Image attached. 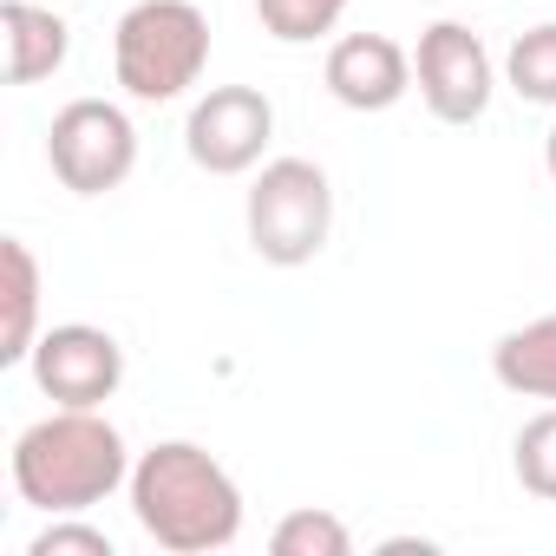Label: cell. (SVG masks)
Wrapping results in <instances>:
<instances>
[{"mask_svg":"<svg viewBox=\"0 0 556 556\" xmlns=\"http://www.w3.org/2000/svg\"><path fill=\"white\" fill-rule=\"evenodd\" d=\"M131 517L170 556H210L242 536V491L197 439H157L131 465Z\"/></svg>","mask_w":556,"mask_h":556,"instance_id":"obj_1","label":"cell"},{"mask_svg":"<svg viewBox=\"0 0 556 556\" xmlns=\"http://www.w3.org/2000/svg\"><path fill=\"white\" fill-rule=\"evenodd\" d=\"M131 465L138 458L125 452V432L99 406H60L14 439V491L47 517L105 504L118 484H131Z\"/></svg>","mask_w":556,"mask_h":556,"instance_id":"obj_2","label":"cell"},{"mask_svg":"<svg viewBox=\"0 0 556 556\" xmlns=\"http://www.w3.org/2000/svg\"><path fill=\"white\" fill-rule=\"evenodd\" d=\"M210 66V14L197 0H138L112 27V73L138 105L184 99Z\"/></svg>","mask_w":556,"mask_h":556,"instance_id":"obj_3","label":"cell"},{"mask_svg":"<svg viewBox=\"0 0 556 556\" xmlns=\"http://www.w3.org/2000/svg\"><path fill=\"white\" fill-rule=\"evenodd\" d=\"M249 249L268 268H302L328 249L334 229V184L315 157H268L262 177L249 184Z\"/></svg>","mask_w":556,"mask_h":556,"instance_id":"obj_4","label":"cell"},{"mask_svg":"<svg viewBox=\"0 0 556 556\" xmlns=\"http://www.w3.org/2000/svg\"><path fill=\"white\" fill-rule=\"evenodd\" d=\"M47 164L73 197H105L138 164V125L112 99H73L47 125Z\"/></svg>","mask_w":556,"mask_h":556,"instance_id":"obj_5","label":"cell"},{"mask_svg":"<svg viewBox=\"0 0 556 556\" xmlns=\"http://www.w3.org/2000/svg\"><path fill=\"white\" fill-rule=\"evenodd\" d=\"M413 79H419V99H426V112L439 125H478L491 112V92H497L484 40L471 27H458V21H432L419 34Z\"/></svg>","mask_w":556,"mask_h":556,"instance_id":"obj_6","label":"cell"},{"mask_svg":"<svg viewBox=\"0 0 556 556\" xmlns=\"http://www.w3.org/2000/svg\"><path fill=\"white\" fill-rule=\"evenodd\" d=\"M275 138V105L268 92L255 86H210L197 105H190V125H184V151L197 170L210 177H242L262 164Z\"/></svg>","mask_w":556,"mask_h":556,"instance_id":"obj_7","label":"cell"},{"mask_svg":"<svg viewBox=\"0 0 556 556\" xmlns=\"http://www.w3.org/2000/svg\"><path fill=\"white\" fill-rule=\"evenodd\" d=\"M27 367H34V387L53 406H105L125 387V348L105 328H86V321L47 328L27 354Z\"/></svg>","mask_w":556,"mask_h":556,"instance_id":"obj_8","label":"cell"},{"mask_svg":"<svg viewBox=\"0 0 556 556\" xmlns=\"http://www.w3.org/2000/svg\"><path fill=\"white\" fill-rule=\"evenodd\" d=\"M321 79L348 112H393L413 92V53L387 34H348L328 47Z\"/></svg>","mask_w":556,"mask_h":556,"instance_id":"obj_9","label":"cell"},{"mask_svg":"<svg viewBox=\"0 0 556 556\" xmlns=\"http://www.w3.org/2000/svg\"><path fill=\"white\" fill-rule=\"evenodd\" d=\"M0 34H8V79L14 86L53 79L73 53V27L53 14V0H8L0 8Z\"/></svg>","mask_w":556,"mask_h":556,"instance_id":"obj_10","label":"cell"},{"mask_svg":"<svg viewBox=\"0 0 556 556\" xmlns=\"http://www.w3.org/2000/svg\"><path fill=\"white\" fill-rule=\"evenodd\" d=\"M491 374H497L504 393H523V400H549L556 406V315H536V321L497 334Z\"/></svg>","mask_w":556,"mask_h":556,"instance_id":"obj_11","label":"cell"},{"mask_svg":"<svg viewBox=\"0 0 556 556\" xmlns=\"http://www.w3.org/2000/svg\"><path fill=\"white\" fill-rule=\"evenodd\" d=\"M0 268H8V328H0V367H21L40 341V262L21 236L0 242Z\"/></svg>","mask_w":556,"mask_h":556,"instance_id":"obj_12","label":"cell"},{"mask_svg":"<svg viewBox=\"0 0 556 556\" xmlns=\"http://www.w3.org/2000/svg\"><path fill=\"white\" fill-rule=\"evenodd\" d=\"M504 79H510V92L523 105H556V21H543V27H530V34L510 40Z\"/></svg>","mask_w":556,"mask_h":556,"instance_id":"obj_13","label":"cell"},{"mask_svg":"<svg viewBox=\"0 0 556 556\" xmlns=\"http://www.w3.org/2000/svg\"><path fill=\"white\" fill-rule=\"evenodd\" d=\"M348 14V0H255V21L268 40H282V47H308L321 34H334Z\"/></svg>","mask_w":556,"mask_h":556,"instance_id":"obj_14","label":"cell"},{"mask_svg":"<svg viewBox=\"0 0 556 556\" xmlns=\"http://www.w3.org/2000/svg\"><path fill=\"white\" fill-rule=\"evenodd\" d=\"M268 549L275 556H354V530L334 517V510H289L282 523H275V536H268Z\"/></svg>","mask_w":556,"mask_h":556,"instance_id":"obj_15","label":"cell"},{"mask_svg":"<svg viewBox=\"0 0 556 556\" xmlns=\"http://www.w3.org/2000/svg\"><path fill=\"white\" fill-rule=\"evenodd\" d=\"M510 465H517V484H523L530 497L556 504V406H549V413H536V419L517 432Z\"/></svg>","mask_w":556,"mask_h":556,"instance_id":"obj_16","label":"cell"},{"mask_svg":"<svg viewBox=\"0 0 556 556\" xmlns=\"http://www.w3.org/2000/svg\"><path fill=\"white\" fill-rule=\"evenodd\" d=\"M112 556V536L105 530H92V523H73V517H53L34 543H27V556Z\"/></svg>","mask_w":556,"mask_h":556,"instance_id":"obj_17","label":"cell"},{"mask_svg":"<svg viewBox=\"0 0 556 556\" xmlns=\"http://www.w3.org/2000/svg\"><path fill=\"white\" fill-rule=\"evenodd\" d=\"M543 170L556 177V125H549V138H543Z\"/></svg>","mask_w":556,"mask_h":556,"instance_id":"obj_18","label":"cell"}]
</instances>
